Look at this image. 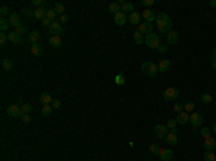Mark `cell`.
<instances>
[{
    "mask_svg": "<svg viewBox=\"0 0 216 161\" xmlns=\"http://www.w3.org/2000/svg\"><path fill=\"white\" fill-rule=\"evenodd\" d=\"M212 131H213V132H215V134H216V124H215V125H213V128H212Z\"/></svg>",
    "mask_w": 216,
    "mask_h": 161,
    "instance_id": "obj_56",
    "label": "cell"
},
{
    "mask_svg": "<svg viewBox=\"0 0 216 161\" xmlns=\"http://www.w3.org/2000/svg\"><path fill=\"white\" fill-rule=\"evenodd\" d=\"M210 66H212V69H213V71H216V58L212 59V63H210Z\"/></svg>",
    "mask_w": 216,
    "mask_h": 161,
    "instance_id": "obj_54",
    "label": "cell"
},
{
    "mask_svg": "<svg viewBox=\"0 0 216 161\" xmlns=\"http://www.w3.org/2000/svg\"><path fill=\"white\" fill-rule=\"evenodd\" d=\"M190 122L193 127H200L203 124V116L199 112H192L190 114Z\"/></svg>",
    "mask_w": 216,
    "mask_h": 161,
    "instance_id": "obj_7",
    "label": "cell"
},
{
    "mask_svg": "<svg viewBox=\"0 0 216 161\" xmlns=\"http://www.w3.org/2000/svg\"><path fill=\"white\" fill-rule=\"evenodd\" d=\"M193 110H195V102L187 101V102L184 104V111H186V112H193Z\"/></svg>",
    "mask_w": 216,
    "mask_h": 161,
    "instance_id": "obj_39",
    "label": "cell"
},
{
    "mask_svg": "<svg viewBox=\"0 0 216 161\" xmlns=\"http://www.w3.org/2000/svg\"><path fill=\"white\" fill-rule=\"evenodd\" d=\"M215 148H216V138H212V137L206 138L205 140V150L206 151H212Z\"/></svg>",
    "mask_w": 216,
    "mask_h": 161,
    "instance_id": "obj_21",
    "label": "cell"
},
{
    "mask_svg": "<svg viewBox=\"0 0 216 161\" xmlns=\"http://www.w3.org/2000/svg\"><path fill=\"white\" fill-rule=\"evenodd\" d=\"M140 19H141V14L137 12H133L130 14V17H128V22L131 25H140Z\"/></svg>",
    "mask_w": 216,
    "mask_h": 161,
    "instance_id": "obj_24",
    "label": "cell"
},
{
    "mask_svg": "<svg viewBox=\"0 0 216 161\" xmlns=\"http://www.w3.org/2000/svg\"><path fill=\"white\" fill-rule=\"evenodd\" d=\"M9 22H10V25L13 26V27H17L20 26V14L19 13H10V16H9Z\"/></svg>",
    "mask_w": 216,
    "mask_h": 161,
    "instance_id": "obj_19",
    "label": "cell"
},
{
    "mask_svg": "<svg viewBox=\"0 0 216 161\" xmlns=\"http://www.w3.org/2000/svg\"><path fill=\"white\" fill-rule=\"evenodd\" d=\"M52 107L51 105H42V114H43V116H49L51 114H52Z\"/></svg>",
    "mask_w": 216,
    "mask_h": 161,
    "instance_id": "obj_35",
    "label": "cell"
},
{
    "mask_svg": "<svg viewBox=\"0 0 216 161\" xmlns=\"http://www.w3.org/2000/svg\"><path fill=\"white\" fill-rule=\"evenodd\" d=\"M51 23H52V20H49L48 17H45V19L42 20V25L46 26V27H49V26H51Z\"/></svg>",
    "mask_w": 216,
    "mask_h": 161,
    "instance_id": "obj_49",
    "label": "cell"
},
{
    "mask_svg": "<svg viewBox=\"0 0 216 161\" xmlns=\"http://www.w3.org/2000/svg\"><path fill=\"white\" fill-rule=\"evenodd\" d=\"M46 17V9H43V7H38V9H35V19L38 20H42Z\"/></svg>",
    "mask_w": 216,
    "mask_h": 161,
    "instance_id": "obj_23",
    "label": "cell"
},
{
    "mask_svg": "<svg viewBox=\"0 0 216 161\" xmlns=\"http://www.w3.org/2000/svg\"><path fill=\"white\" fill-rule=\"evenodd\" d=\"M2 68H3L5 71H12V69H13L12 60H10V59H3V60H2Z\"/></svg>",
    "mask_w": 216,
    "mask_h": 161,
    "instance_id": "obj_28",
    "label": "cell"
},
{
    "mask_svg": "<svg viewBox=\"0 0 216 161\" xmlns=\"http://www.w3.org/2000/svg\"><path fill=\"white\" fill-rule=\"evenodd\" d=\"M157 49H158V52H161V53H166V52H167V46H166V45H160Z\"/></svg>",
    "mask_w": 216,
    "mask_h": 161,
    "instance_id": "obj_52",
    "label": "cell"
},
{
    "mask_svg": "<svg viewBox=\"0 0 216 161\" xmlns=\"http://www.w3.org/2000/svg\"><path fill=\"white\" fill-rule=\"evenodd\" d=\"M43 0H32V6H42Z\"/></svg>",
    "mask_w": 216,
    "mask_h": 161,
    "instance_id": "obj_50",
    "label": "cell"
},
{
    "mask_svg": "<svg viewBox=\"0 0 216 161\" xmlns=\"http://www.w3.org/2000/svg\"><path fill=\"white\" fill-rule=\"evenodd\" d=\"M22 13H23L25 16H27V17H35V10L29 9V7H25V9L22 10Z\"/></svg>",
    "mask_w": 216,
    "mask_h": 161,
    "instance_id": "obj_41",
    "label": "cell"
},
{
    "mask_svg": "<svg viewBox=\"0 0 216 161\" xmlns=\"http://www.w3.org/2000/svg\"><path fill=\"white\" fill-rule=\"evenodd\" d=\"M114 23L117 26H124L127 23V14L123 12H118L117 14H114Z\"/></svg>",
    "mask_w": 216,
    "mask_h": 161,
    "instance_id": "obj_10",
    "label": "cell"
},
{
    "mask_svg": "<svg viewBox=\"0 0 216 161\" xmlns=\"http://www.w3.org/2000/svg\"><path fill=\"white\" fill-rule=\"evenodd\" d=\"M46 17L49 20H52L55 22V17H56V12L53 10V9H46Z\"/></svg>",
    "mask_w": 216,
    "mask_h": 161,
    "instance_id": "obj_37",
    "label": "cell"
},
{
    "mask_svg": "<svg viewBox=\"0 0 216 161\" xmlns=\"http://www.w3.org/2000/svg\"><path fill=\"white\" fill-rule=\"evenodd\" d=\"M22 121H23L25 124H27L29 121H30V116L27 115V114H23V115H22Z\"/></svg>",
    "mask_w": 216,
    "mask_h": 161,
    "instance_id": "obj_51",
    "label": "cell"
},
{
    "mask_svg": "<svg viewBox=\"0 0 216 161\" xmlns=\"http://www.w3.org/2000/svg\"><path fill=\"white\" fill-rule=\"evenodd\" d=\"M13 32H16L17 33V35H20V36H22V35H25V33L27 32V29H26V26H17V27H14V30Z\"/></svg>",
    "mask_w": 216,
    "mask_h": 161,
    "instance_id": "obj_40",
    "label": "cell"
},
{
    "mask_svg": "<svg viewBox=\"0 0 216 161\" xmlns=\"http://www.w3.org/2000/svg\"><path fill=\"white\" fill-rule=\"evenodd\" d=\"M141 5H143V6H153V5H154V0H141Z\"/></svg>",
    "mask_w": 216,
    "mask_h": 161,
    "instance_id": "obj_48",
    "label": "cell"
},
{
    "mask_svg": "<svg viewBox=\"0 0 216 161\" xmlns=\"http://www.w3.org/2000/svg\"><path fill=\"white\" fill-rule=\"evenodd\" d=\"M200 101H202L203 104H210L212 101H213V98H212V95H210V94L205 92V94H202V95H200Z\"/></svg>",
    "mask_w": 216,
    "mask_h": 161,
    "instance_id": "obj_32",
    "label": "cell"
},
{
    "mask_svg": "<svg viewBox=\"0 0 216 161\" xmlns=\"http://www.w3.org/2000/svg\"><path fill=\"white\" fill-rule=\"evenodd\" d=\"M203 158H205V161H216V155L213 154V151H205Z\"/></svg>",
    "mask_w": 216,
    "mask_h": 161,
    "instance_id": "obj_33",
    "label": "cell"
},
{
    "mask_svg": "<svg viewBox=\"0 0 216 161\" xmlns=\"http://www.w3.org/2000/svg\"><path fill=\"white\" fill-rule=\"evenodd\" d=\"M144 42H146V45L151 48V49H157L158 46L161 45V40H160V36L156 35V33H149V35H146V38H144Z\"/></svg>",
    "mask_w": 216,
    "mask_h": 161,
    "instance_id": "obj_3",
    "label": "cell"
},
{
    "mask_svg": "<svg viewBox=\"0 0 216 161\" xmlns=\"http://www.w3.org/2000/svg\"><path fill=\"white\" fill-rule=\"evenodd\" d=\"M200 135H202L203 138H209V137H210V128H208V127H203V128L200 129Z\"/></svg>",
    "mask_w": 216,
    "mask_h": 161,
    "instance_id": "obj_42",
    "label": "cell"
},
{
    "mask_svg": "<svg viewBox=\"0 0 216 161\" xmlns=\"http://www.w3.org/2000/svg\"><path fill=\"white\" fill-rule=\"evenodd\" d=\"M169 134V128L167 125H163V124H158L153 128V135L156 138H166V135Z\"/></svg>",
    "mask_w": 216,
    "mask_h": 161,
    "instance_id": "obj_4",
    "label": "cell"
},
{
    "mask_svg": "<svg viewBox=\"0 0 216 161\" xmlns=\"http://www.w3.org/2000/svg\"><path fill=\"white\" fill-rule=\"evenodd\" d=\"M176 121H177V124H182V125L187 124L190 121V114H189V112H186V111L179 112V114H177V116H176Z\"/></svg>",
    "mask_w": 216,
    "mask_h": 161,
    "instance_id": "obj_11",
    "label": "cell"
},
{
    "mask_svg": "<svg viewBox=\"0 0 216 161\" xmlns=\"http://www.w3.org/2000/svg\"><path fill=\"white\" fill-rule=\"evenodd\" d=\"M174 111H176L177 114L182 112V111H184V105L183 104H174Z\"/></svg>",
    "mask_w": 216,
    "mask_h": 161,
    "instance_id": "obj_45",
    "label": "cell"
},
{
    "mask_svg": "<svg viewBox=\"0 0 216 161\" xmlns=\"http://www.w3.org/2000/svg\"><path fill=\"white\" fill-rule=\"evenodd\" d=\"M138 30L143 33V35H149V33H151V30H153V23H150V22L140 23V25H138Z\"/></svg>",
    "mask_w": 216,
    "mask_h": 161,
    "instance_id": "obj_13",
    "label": "cell"
},
{
    "mask_svg": "<svg viewBox=\"0 0 216 161\" xmlns=\"http://www.w3.org/2000/svg\"><path fill=\"white\" fill-rule=\"evenodd\" d=\"M176 124H177L176 118H170V119L167 121V128H169V129H173V128H176Z\"/></svg>",
    "mask_w": 216,
    "mask_h": 161,
    "instance_id": "obj_43",
    "label": "cell"
},
{
    "mask_svg": "<svg viewBox=\"0 0 216 161\" xmlns=\"http://www.w3.org/2000/svg\"><path fill=\"white\" fill-rule=\"evenodd\" d=\"M133 38H134V42L137 43V45H141V43H144V36L143 33L140 32V30H134V33H133Z\"/></svg>",
    "mask_w": 216,
    "mask_h": 161,
    "instance_id": "obj_26",
    "label": "cell"
},
{
    "mask_svg": "<svg viewBox=\"0 0 216 161\" xmlns=\"http://www.w3.org/2000/svg\"><path fill=\"white\" fill-rule=\"evenodd\" d=\"M141 73H143L144 76H149V78H153L157 75L158 72V66L154 62H144L143 65H141Z\"/></svg>",
    "mask_w": 216,
    "mask_h": 161,
    "instance_id": "obj_2",
    "label": "cell"
},
{
    "mask_svg": "<svg viewBox=\"0 0 216 161\" xmlns=\"http://www.w3.org/2000/svg\"><path fill=\"white\" fill-rule=\"evenodd\" d=\"M30 52H32L33 56H36V58H39L40 55L43 53V46L40 45V43H33L30 46Z\"/></svg>",
    "mask_w": 216,
    "mask_h": 161,
    "instance_id": "obj_16",
    "label": "cell"
},
{
    "mask_svg": "<svg viewBox=\"0 0 216 161\" xmlns=\"http://www.w3.org/2000/svg\"><path fill=\"white\" fill-rule=\"evenodd\" d=\"M213 58H216V51H213Z\"/></svg>",
    "mask_w": 216,
    "mask_h": 161,
    "instance_id": "obj_57",
    "label": "cell"
},
{
    "mask_svg": "<svg viewBox=\"0 0 216 161\" xmlns=\"http://www.w3.org/2000/svg\"><path fill=\"white\" fill-rule=\"evenodd\" d=\"M48 30H49V33H51L52 36H59V33L62 32V26H61V23H58V22H52L51 26L48 27Z\"/></svg>",
    "mask_w": 216,
    "mask_h": 161,
    "instance_id": "obj_9",
    "label": "cell"
},
{
    "mask_svg": "<svg viewBox=\"0 0 216 161\" xmlns=\"http://www.w3.org/2000/svg\"><path fill=\"white\" fill-rule=\"evenodd\" d=\"M32 111H33V107L30 104H23V105H22V115H23V114H30Z\"/></svg>",
    "mask_w": 216,
    "mask_h": 161,
    "instance_id": "obj_36",
    "label": "cell"
},
{
    "mask_svg": "<svg viewBox=\"0 0 216 161\" xmlns=\"http://www.w3.org/2000/svg\"><path fill=\"white\" fill-rule=\"evenodd\" d=\"M160 150H161V148L158 147V144H156V142L149 145V151H150L153 155H158V154H160Z\"/></svg>",
    "mask_w": 216,
    "mask_h": 161,
    "instance_id": "obj_31",
    "label": "cell"
},
{
    "mask_svg": "<svg viewBox=\"0 0 216 161\" xmlns=\"http://www.w3.org/2000/svg\"><path fill=\"white\" fill-rule=\"evenodd\" d=\"M6 40H7V35L5 32H2L0 33V45H5Z\"/></svg>",
    "mask_w": 216,
    "mask_h": 161,
    "instance_id": "obj_46",
    "label": "cell"
},
{
    "mask_svg": "<svg viewBox=\"0 0 216 161\" xmlns=\"http://www.w3.org/2000/svg\"><path fill=\"white\" fill-rule=\"evenodd\" d=\"M49 45L52 46V48H61L62 45V40H61V36H51L49 38Z\"/></svg>",
    "mask_w": 216,
    "mask_h": 161,
    "instance_id": "obj_25",
    "label": "cell"
},
{
    "mask_svg": "<svg viewBox=\"0 0 216 161\" xmlns=\"http://www.w3.org/2000/svg\"><path fill=\"white\" fill-rule=\"evenodd\" d=\"M39 38H40V33L38 32V30H33L30 35H29V42L30 43H38V40H39Z\"/></svg>",
    "mask_w": 216,
    "mask_h": 161,
    "instance_id": "obj_27",
    "label": "cell"
},
{
    "mask_svg": "<svg viewBox=\"0 0 216 161\" xmlns=\"http://www.w3.org/2000/svg\"><path fill=\"white\" fill-rule=\"evenodd\" d=\"M0 14H2L3 17H5V16H7V14H9V7H7V6H2V9H0ZM9 16H10V14H9Z\"/></svg>",
    "mask_w": 216,
    "mask_h": 161,
    "instance_id": "obj_44",
    "label": "cell"
},
{
    "mask_svg": "<svg viewBox=\"0 0 216 161\" xmlns=\"http://www.w3.org/2000/svg\"><path fill=\"white\" fill-rule=\"evenodd\" d=\"M6 112H7V115H10V116H22V107L13 104V105L7 107Z\"/></svg>",
    "mask_w": 216,
    "mask_h": 161,
    "instance_id": "obj_6",
    "label": "cell"
},
{
    "mask_svg": "<svg viewBox=\"0 0 216 161\" xmlns=\"http://www.w3.org/2000/svg\"><path fill=\"white\" fill-rule=\"evenodd\" d=\"M164 141L167 142L169 145H176L177 144V134H173V132H169L167 135H166V138H164Z\"/></svg>",
    "mask_w": 216,
    "mask_h": 161,
    "instance_id": "obj_22",
    "label": "cell"
},
{
    "mask_svg": "<svg viewBox=\"0 0 216 161\" xmlns=\"http://www.w3.org/2000/svg\"><path fill=\"white\" fill-rule=\"evenodd\" d=\"M53 10L56 12V14H61V16H62V14H65V6H64L62 3H59V2H58V3H55Z\"/></svg>",
    "mask_w": 216,
    "mask_h": 161,
    "instance_id": "obj_29",
    "label": "cell"
},
{
    "mask_svg": "<svg viewBox=\"0 0 216 161\" xmlns=\"http://www.w3.org/2000/svg\"><path fill=\"white\" fill-rule=\"evenodd\" d=\"M68 20H69L68 14H62V16H61V22H62V23H66Z\"/></svg>",
    "mask_w": 216,
    "mask_h": 161,
    "instance_id": "obj_53",
    "label": "cell"
},
{
    "mask_svg": "<svg viewBox=\"0 0 216 161\" xmlns=\"http://www.w3.org/2000/svg\"><path fill=\"white\" fill-rule=\"evenodd\" d=\"M167 42L170 45H176L177 42H179V33L176 30H170V32L167 33Z\"/></svg>",
    "mask_w": 216,
    "mask_h": 161,
    "instance_id": "obj_20",
    "label": "cell"
},
{
    "mask_svg": "<svg viewBox=\"0 0 216 161\" xmlns=\"http://www.w3.org/2000/svg\"><path fill=\"white\" fill-rule=\"evenodd\" d=\"M51 107H52V108H55V110H58L59 107H61V101H59V99H53L52 104H51Z\"/></svg>",
    "mask_w": 216,
    "mask_h": 161,
    "instance_id": "obj_47",
    "label": "cell"
},
{
    "mask_svg": "<svg viewBox=\"0 0 216 161\" xmlns=\"http://www.w3.org/2000/svg\"><path fill=\"white\" fill-rule=\"evenodd\" d=\"M179 97V89L177 88H167L163 92V98L166 101H176Z\"/></svg>",
    "mask_w": 216,
    "mask_h": 161,
    "instance_id": "obj_5",
    "label": "cell"
},
{
    "mask_svg": "<svg viewBox=\"0 0 216 161\" xmlns=\"http://www.w3.org/2000/svg\"><path fill=\"white\" fill-rule=\"evenodd\" d=\"M141 16L146 19V22H150V23H151V22H154V20H156V17H157V14L153 12V10H150V9H146Z\"/></svg>",
    "mask_w": 216,
    "mask_h": 161,
    "instance_id": "obj_17",
    "label": "cell"
},
{
    "mask_svg": "<svg viewBox=\"0 0 216 161\" xmlns=\"http://www.w3.org/2000/svg\"><path fill=\"white\" fill-rule=\"evenodd\" d=\"M160 158H161V161H170L171 158H173V151L169 148H161L160 150Z\"/></svg>",
    "mask_w": 216,
    "mask_h": 161,
    "instance_id": "obj_14",
    "label": "cell"
},
{
    "mask_svg": "<svg viewBox=\"0 0 216 161\" xmlns=\"http://www.w3.org/2000/svg\"><path fill=\"white\" fill-rule=\"evenodd\" d=\"M156 22H157V29L160 33H169L171 30V19L166 14V13L160 12L156 17Z\"/></svg>",
    "mask_w": 216,
    "mask_h": 161,
    "instance_id": "obj_1",
    "label": "cell"
},
{
    "mask_svg": "<svg viewBox=\"0 0 216 161\" xmlns=\"http://www.w3.org/2000/svg\"><path fill=\"white\" fill-rule=\"evenodd\" d=\"M108 10L111 13H114V14H117L118 12H121V6H120L118 2H115V3H111V5L108 6Z\"/></svg>",
    "mask_w": 216,
    "mask_h": 161,
    "instance_id": "obj_30",
    "label": "cell"
},
{
    "mask_svg": "<svg viewBox=\"0 0 216 161\" xmlns=\"http://www.w3.org/2000/svg\"><path fill=\"white\" fill-rule=\"evenodd\" d=\"M118 3H120V6H121V12L125 13V14H127V13H130V14H131V13L134 12V5H133L131 2H124V0H120Z\"/></svg>",
    "mask_w": 216,
    "mask_h": 161,
    "instance_id": "obj_8",
    "label": "cell"
},
{
    "mask_svg": "<svg viewBox=\"0 0 216 161\" xmlns=\"http://www.w3.org/2000/svg\"><path fill=\"white\" fill-rule=\"evenodd\" d=\"M210 7H216V0H210Z\"/></svg>",
    "mask_w": 216,
    "mask_h": 161,
    "instance_id": "obj_55",
    "label": "cell"
},
{
    "mask_svg": "<svg viewBox=\"0 0 216 161\" xmlns=\"http://www.w3.org/2000/svg\"><path fill=\"white\" fill-rule=\"evenodd\" d=\"M7 39H9V42H12L14 45H22V42H23V39L20 35H17L16 32H10L7 35Z\"/></svg>",
    "mask_w": 216,
    "mask_h": 161,
    "instance_id": "obj_12",
    "label": "cell"
},
{
    "mask_svg": "<svg viewBox=\"0 0 216 161\" xmlns=\"http://www.w3.org/2000/svg\"><path fill=\"white\" fill-rule=\"evenodd\" d=\"M9 25H10V22L7 19H5V17H2V20H0V30L6 32L7 29H9Z\"/></svg>",
    "mask_w": 216,
    "mask_h": 161,
    "instance_id": "obj_34",
    "label": "cell"
},
{
    "mask_svg": "<svg viewBox=\"0 0 216 161\" xmlns=\"http://www.w3.org/2000/svg\"><path fill=\"white\" fill-rule=\"evenodd\" d=\"M114 82H115V85H124L125 84V78L123 73H118L117 76H115V79H114Z\"/></svg>",
    "mask_w": 216,
    "mask_h": 161,
    "instance_id": "obj_38",
    "label": "cell"
},
{
    "mask_svg": "<svg viewBox=\"0 0 216 161\" xmlns=\"http://www.w3.org/2000/svg\"><path fill=\"white\" fill-rule=\"evenodd\" d=\"M171 68V62L169 59H163L160 65H158V72H161V73H166V72H169Z\"/></svg>",
    "mask_w": 216,
    "mask_h": 161,
    "instance_id": "obj_15",
    "label": "cell"
},
{
    "mask_svg": "<svg viewBox=\"0 0 216 161\" xmlns=\"http://www.w3.org/2000/svg\"><path fill=\"white\" fill-rule=\"evenodd\" d=\"M39 101H40L42 105H51L53 99H52V97H51V94H49V92H42V94H40V97H39Z\"/></svg>",
    "mask_w": 216,
    "mask_h": 161,
    "instance_id": "obj_18",
    "label": "cell"
}]
</instances>
